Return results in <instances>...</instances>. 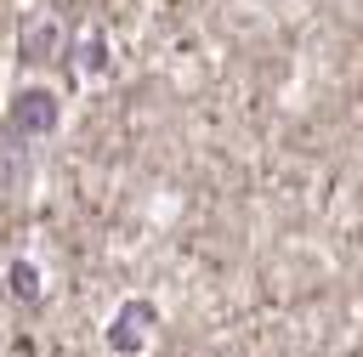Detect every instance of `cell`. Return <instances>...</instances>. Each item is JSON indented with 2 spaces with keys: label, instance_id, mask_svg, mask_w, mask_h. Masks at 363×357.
Returning <instances> with one entry per match:
<instances>
[{
  "label": "cell",
  "instance_id": "1",
  "mask_svg": "<svg viewBox=\"0 0 363 357\" xmlns=\"http://www.w3.org/2000/svg\"><path fill=\"white\" fill-rule=\"evenodd\" d=\"M51 125H57V102H51V91H23V96H17V130L40 136V130H51Z\"/></svg>",
  "mask_w": 363,
  "mask_h": 357
}]
</instances>
